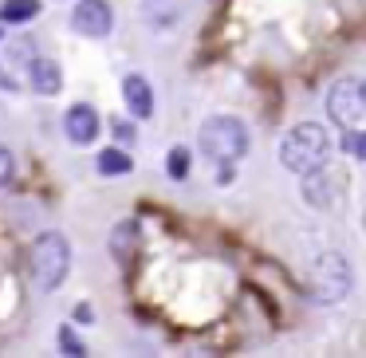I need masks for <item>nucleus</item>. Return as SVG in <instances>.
I'll return each mask as SVG.
<instances>
[{
    "label": "nucleus",
    "instance_id": "nucleus-3",
    "mask_svg": "<svg viewBox=\"0 0 366 358\" xmlns=\"http://www.w3.org/2000/svg\"><path fill=\"white\" fill-rule=\"evenodd\" d=\"M71 272V244L64 232H44L32 244V276L40 292H56Z\"/></svg>",
    "mask_w": 366,
    "mask_h": 358
},
{
    "label": "nucleus",
    "instance_id": "nucleus-6",
    "mask_svg": "<svg viewBox=\"0 0 366 358\" xmlns=\"http://www.w3.org/2000/svg\"><path fill=\"white\" fill-rule=\"evenodd\" d=\"M71 28L87 40H107L114 28V9L111 0H79L71 9Z\"/></svg>",
    "mask_w": 366,
    "mask_h": 358
},
{
    "label": "nucleus",
    "instance_id": "nucleus-1",
    "mask_svg": "<svg viewBox=\"0 0 366 358\" xmlns=\"http://www.w3.org/2000/svg\"><path fill=\"white\" fill-rule=\"evenodd\" d=\"M327 158H331V134H327V126H319V122H300V126H292L284 134V142H280V166L287 169V174H311V169H323Z\"/></svg>",
    "mask_w": 366,
    "mask_h": 358
},
{
    "label": "nucleus",
    "instance_id": "nucleus-11",
    "mask_svg": "<svg viewBox=\"0 0 366 358\" xmlns=\"http://www.w3.org/2000/svg\"><path fill=\"white\" fill-rule=\"evenodd\" d=\"M32 16H40V0H4L0 4V20L4 24H28Z\"/></svg>",
    "mask_w": 366,
    "mask_h": 358
},
{
    "label": "nucleus",
    "instance_id": "nucleus-8",
    "mask_svg": "<svg viewBox=\"0 0 366 358\" xmlns=\"http://www.w3.org/2000/svg\"><path fill=\"white\" fill-rule=\"evenodd\" d=\"M335 189H339V177L327 174V166L303 174V201H307L311 209H331L335 205Z\"/></svg>",
    "mask_w": 366,
    "mask_h": 358
},
{
    "label": "nucleus",
    "instance_id": "nucleus-10",
    "mask_svg": "<svg viewBox=\"0 0 366 358\" xmlns=\"http://www.w3.org/2000/svg\"><path fill=\"white\" fill-rule=\"evenodd\" d=\"M122 99H127V111L134 114V119H150L154 114V91L142 75H127V79H122Z\"/></svg>",
    "mask_w": 366,
    "mask_h": 358
},
{
    "label": "nucleus",
    "instance_id": "nucleus-5",
    "mask_svg": "<svg viewBox=\"0 0 366 358\" xmlns=\"http://www.w3.org/2000/svg\"><path fill=\"white\" fill-rule=\"evenodd\" d=\"M350 292V264L339 252H323L311 268V299L315 303H339Z\"/></svg>",
    "mask_w": 366,
    "mask_h": 358
},
{
    "label": "nucleus",
    "instance_id": "nucleus-20",
    "mask_svg": "<svg viewBox=\"0 0 366 358\" xmlns=\"http://www.w3.org/2000/svg\"><path fill=\"white\" fill-rule=\"evenodd\" d=\"M362 229H366V213H362Z\"/></svg>",
    "mask_w": 366,
    "mask_h": 358
},
{
    "label": "nucleus",
    "instance_id": "nucleus-2",
    "mask_svg": "<svg viewBox=\"0 0 366 358\" xmlns=\"http://www.w3.org/2000/svg\"><path fill=\"white\" fill-rule=\"evenodd\" d=\"M197 146L213 166H232L248 154V126L237 114H213L197 134Z\"/></svg>",
    "mask_w": 366,
    "mask_h": 358
},
{
    "label": "nucleus",
    "instance_id": "nucleus-19",
    "mask_svg": "<svg viewBox=\"0 0 366 358\" xmlns=\"http://www.w3.org/2000/svg\"><path fill=\"white\" fill-rule=\"evenodd\" d=\"M75 319H79V323H91V319H95L91 315V303H79V307H75Z\"/></svg>",
    "mask_w": 366,
    "mask_h": 358
},
{
    "label": "nucleus",
    "instance_id": "nucleus-15",
    "mask_svg": "<svg viewBox=\"0 0 366 358\" xmlns=\"http://www.w3.org/2000/svg\"><path fill=\"white\" fill-rule=\"evenodd\" d=\"M166 174L174 177V182H182V177L189 174V150H185V146H174V150H169V158H166Z\"/></svg>",
    "mask_w": 366,
    "mask_h": 358
},
{
    "label": "nucleus",
    "instance_id": "nucleus-7",
    "mask_svg": "<svg viewBox=\"0 0 366 358\" xmlns=\"http://www.w3.org/2000/svg\"><path fill=\"white\" fill-rule=\"evenodd\" d=\"M99 111L95 106H87V103H75V106H67V114H64V134H67V142L71 146H91L99 138Z\"/></svg>",
    "mask_w": 366,
    "mask_h": 358
},
{
    "label": "nucleus",
    "instance_id": "nucleus-18",
    "mask_svg": "<svg viewBox=\"0 0 366 358\" xmlns=\"http://www.w3.org/2000/svg\"><path fill=\"white\" fill-rule=\"evenodd\" d=\"M111 130H114L119 142H134V138H138V130H134V122H130V119H111Z\"/></svg>",
    "mask_w": 366,
    "mask_h": 358
},
{
    "label": "nucleus",
    "instance_id": "nucleus-13",
    "mask_svg": "<svg viewBox=\"0 0 366 358\" xmlns=\"http://www.w3.org/2000/svg\"><path fill=\"white\" fill-rule=\"evenodd\" d=\"M111 244H114V256H119V260H127V256H130V244H138V224H134V221H122L119 229H114Z\"/></svg>",
    "mask_w": 366,
    "mask_h": 358
},
{
    "label": "nucleus",
    "instance_id": "nucleus-4",
    "mask_svg": "<svg viewBox=\"0 0 366 358\" xmlns=\"http://www.w3.org/2000/svg\"><path fill=\"white\" fill-rule=\"evenodd\" d=\"M327 119L342 130L358 126L366 119V79H358V75L335 79L331 91H327Z\"/></svg>",
    "mask_w": 366,
    "mask_h": 358
},
{
    "label": "nucleus",
    "instance_id": "nucleus-9",
    "mask_svg": "<svg viewBox=\"0 0 366 358\" xmlns=\"http://www.w3.org/2000/svg\"><path fill=\"white\" fill-rule=\"evenodd\" d=\"M28 83H32L36 95L51 99V95L64 91V71H59L56 59H32V64H28Z\"/></svg>",
    "mask_w": 366,
    "mask_h": 358
},
{
    "label": "nucleus",
    "instance_id": "nucleus-17",
    "mask_svg": "<svg viewBox=\"0 0 366 358\" xmlns=\"http://www.w3.org/2000/svg\"><path fill=\"white\" fill-rule=\"evenodd\" d=\"M16 177V154L9 150V146H0V189Z\"/></svg>",
    "mask_w": 366,
    "mask_h": 358
},
{
    "label": "nucleus",
    "instance_id": "nucleus-16",
    "mask_svg": "<svg viewBox=\"0 0 366 358\" xmlns=\"http://www.w3.org/2000/svg\"><path fill=\"white\" fill-rule=\"evenodd\" d=\"M59 350H64V354H75V358H83V354H87L83 339L71 331V327H59Z\"/></svg>",
    "mask_w": 366,
    "mask_h": 358
},
{
    "label": "nucleus",
    "instance_id": "nucleus-12",
    "mask_svg": "<svg viewBox=\"0 0 366 358\" xmlns=\"http://www.w3.org/2000/svg\"><path fill=\"white\" fill-rule=\"evenodd\" d=\"M95 169L103 177H122V174H130V169H134V158H127L122 150H103L95 158Z\"/></svg>",
    "mask_w": 366,
    "mask_h": 358
},
{
    "label": "nucleus",
    "instance_id": "nucleus-14",
    "mask_svg": "<svg viewBox=\"0 0 366 358\" xmlns=\"http://www.w3.org/2000/svg\"><path fill=\"white\" fill-rule=\"evenodd\" d=\"M342 154L355 158V161H366V130L347 126V134H342Z\"/></svg>",
    "mask_w": 366,
    "mask_h": 358
}]
</instances>
